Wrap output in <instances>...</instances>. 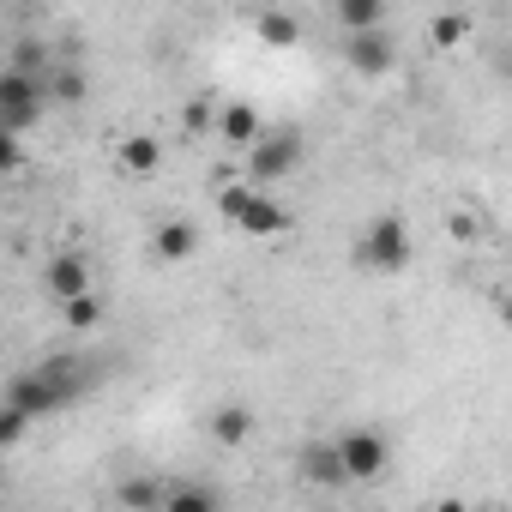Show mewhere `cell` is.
Listing matches in <instances>:
<instances>
[{
  "mask_svg": "<svg viewBox=\"0 0 512 512\" xmlns=\"http://www.w3.org/2000/svg\"><path fill=\"white\" fill-rule=\"evenodd\" d=\"M338 452H344V470L350 482H380L392 470V440L380 428H344L338 434Z\"/></svg>",
  "mask_w": 512,
  "mask_h": 512,
  "instance_id": "277c9868",
  "label": "cell"
},
{
  "mask_svg": "<svg viewBox=\"0 0 512 512\" xmlns=\"http://www.w3.org/2000/svg\"><path fill=\"white\" fill-rule=\"evenodd\" d=\"M217 506H223L217 488H205V482H181V488H169V506H163V512H217Z\"/></svg>",
  "mask_w": 512,
  "mask_h": 512,
  "instance_id": "44dd1931",
  "label": "cell"
},
{
  "mask_svg": "<svg viewBox=\"0 0 512 512\" xmlns=\"http://www.w3.org/2000/svg\"><path fill=\"white\" fill-rule=\"evenodd\" d=\"M37 368H43V374H49V380L67 392V404H79V398L97 386V362H85V356H67V350H61V356H43Z\"/></svg>",
  "mask_w": 512,
  "mask_h": 512,
  "instance_id": "8fae6325",
  "label": "cell"
},
{
  "mask_svg": "<svg viewBox=\"0 0 512 512\" xmlns=\"http://www.w3.org/2000/svg\"><path fill=\"white\" fill-rule=\"evenodd\" d=\"M302 157H308V133H302L296 121H284V127H266L260 139L247 145V181L272 187V181L296 175V169H302Z\"/></svg>",
  "mask_w": 512,
  "mask_h": 512,
  "instance_id": "7a4b0ae2",
  "label": "cell"
},
{
  "mask_svg": "<svg viewBox=\"0 0 512 512\" xmlns=\"http://www.w3.org/2000/svg\"><path fill=\"white\" fill-rule=\"evenodd\" d=\"M7 404H19V410H25V416H37V422H49V416L73 410V404H67V392H61L43 368H19V374L7 380Z\"/></svg>",
  "mask_w": 512,
  "mask_h": 512,
  "instance_id": "8992f818",
  "label": "cell"
},
{
  "mask_svg": "<svg viewBox=\"0 0 512 512\" xmlns=\"http://www.w3.org/2000/svg\"><path fill=\"white\" fill-rule=\"evenodd\" d=\"M151 253H157L163 266L193 260V253H199V223H193V217H163V223L151 229Z\"/></svg>",
  "mask_w": 512,
  "mask_h": 512,
  "instance_id": "9c48e42d",
  "label": "cell"
},
{
  "mask_svg": "<svg viewBox=\"0 0 512 512\" xmlns=\"http://www.w3.org/2000/svg\"><path fill=\"white\" fill-rule=\"evenodd\" d=\"M296 476H302V482H314V488H344V482H350V470H344L338 440H308V446L296 452Z\"/></svg>",
  "mask_w": 512,
  "mask_h": 512,
  "instance_id": "ba28073f",
  "label": "cell"
},
{
  "mask_svg": "<svg viewBox=\"0 0 512 512\" xmlns=\"http://www.w3.org/2000/svg\"><path fill=\"white\" fill-rule=\"evenodd\" d=\"M290 223H296V217H290V205H278V199H272L266 187L253 193V205H247V211L235 217V229H241V235H253V241H272V235H284Z\"/></svg>",
  "mask_w": 512,
  "mask_h": 512,
  "instance_id": "30bf717a",
  "label": "cell"
},
{
  "mask_svg": "<svg viewBox=\"0 0 512 512\" xmlns=\"http://www.w3.org/2000/svg\"><path fill=\"white\" fill-rule=\"evenodd\" d=\"M446 229H452V241H482V229H488V223H482L476 211H452V217H446Z\"/></svg>",
  "mask_w": 512,
  "mask_h": 512,
  "instance_id": "cb8c5ba5",
  "label": "cell"
},
{
  "mask_svg": "<svg viewBox=\"0 0 512 512\" xmlns=\"http://www.w3.org/2000/svg\"><path fill=\"white\" fill-rule=\"evenodd\" d=\"M416 260V241H410V223L398 211H380L368 229H362V247H356V266L362 272H380V278H398L410 272Z\"/></svg>",
  "mask_w": 512,
  "mask_h": 512,
  "instance_id": "6da1fadb",
  "label": "cell"
},
{
  "mask_svg": "<svg viewBox=\"0 0 512 512\" xmlns=\"http://www.w3.org/2000/svg\"><path fill=\"white\" fill-rule=\"evenodd\" d=\"M332 19L338 31H374L386 25V0H332Z\"/></svg>",
  "mask_w": 512,
  "mask_h": 512,
  "instance_id": "ac0fdd59",
  "label": "cell"
},
{
  "mask_svg": "<svg viewBox=\"0 0 512 512\" xmlns=\"http://www.w3.org/2000/svg\"><path fill=\"white\" fill-rule=\"evenodd\" d=\"M37 416H25L19 404H0V452H13L19 440H25V428H31Z\"/></svg>",
  "mask_w": 512,
  "mask_h": 512,
  "instance_id": "603a6c76",
  "label": "cell"
},
{
  "mask_svg": "<svg viewBox=\"0 0 512 512\" xmlns=\"http://www.w3.org/2000/svg\"><path fill=\"white\" fill-rule=\"evenodd\" d=\"M91 97V79H85V67L79 61H55L49 67V103H61V109H79Z\"/></svg>",
  "mask_w": 512,
  "mask_h": 512,
  "instance_id": "4fadbf2b",
  "label": "cell"
},
{
  "mask_svg": "<svg viewBox=\"0 0 512 512\" xmlns=\"http://www.w3.org/2000/svg\"><path fill=\"white\" fill-rule=\"evenodd\" d=\"M79 290H97V284H91V260H85V253H49V266H43V296L61 308V302L79 296Z\"/></svg>",
  "mask_w": 512,
  "mask_h": 512,
  "instance_id": "52a82bcc",
  "label": "cell"
},
{
  "mask_svg": "<svg viewBox=\"0 0 512 512\" xmlns=\"http://www.w3.org/2000/svg\"><path fill=\"white\" fill-rule=\"evenodd\" d=\"M500 320H506V326H512V302H506V308H500Z\"/></svg>",
  "mask_w": 512,
  "mask_h": 512,
  "instance_id": "d4e9b609",
  "label": "cell"
},
{
  "mask_svg": "<svg viewBox=\"0 0 512 512\" xmlns=\"http://www.w3.org/2000/svg\"><path fill=\"white\" fill-rule=\"evenodd\" d=\"M181 133H187V139H205V133H217V103L193 97V103L181 109Z\"/></svg>",
  "mask_w": 512,
  "mask_h": 512,
  "instance_id": "7402d4cb",
  "label": "cell"
},
{
  "mask_svg": "<svg viewBox=\"0 0 512 512\" xmlns=\"http://www.w3.org/2000/svg\"><path fill=\"white\" fill-rule=\"evenodd\" d=\"M247 434H253V410L247 404H217L211 410V440L217 446H241Z\"/></svg>",
  "mask_w": 512,
  "mask_h": 512,
  "instance_id": "2e32d148",
  "label": "cell"
},
{
  "mask_svg": "<svg viewBox=\"0 0 512 512\" xmlns=\"http://www.w3.org/2000/svg\"><path fill=\"white\" fill-rule=\"evenodd\" d=\"M97 320H103V296H97V290H79V296L61 302V326H73V332H97Z\"/></svg>",
  "mask_w": 512,
  "mask_h": 512,
  "instance_id": "d6986e66",
  "label": "cell"
},
{
  "mask_svg": "<svg viewBox=\"0 0 512 512\" xmlns=\"http://www.w3.org/2000/svg\"><path fill=\"white\" fill-rule=\"evenodd\" d=\"M500 73H506V85H512V55H506V67H500Z\"/></svg>",
  "mask_w": 512,
  "mask_h": 512,
  "instance_id": "484cf974",
  "label": "cell"
},
{
  "mask_svg": "<svg viewBox=\"0 0 512 512\" xmlns=\"http://www.w3.org/2000/svg\"><path fill=\"white\" fill-rule=\"evenodd\" d=\"M115 506L157 512V506H169V488H163V482H151V476H127V482H115Z\"/></svg>",
  "mask_w": 512,
  "mask_h": 512,
  "instance_id": "e0dca14e",
  "label": "cell"
},
{
  "mask_svg": "<svg viewBox=\"0 0 512 512\" xmlns=\"http://www.w3.org/2000/svg\"><path fill=\"white\" fill-rule=\"evenodd\" d=\"M115 163H121V175H157L163 145H157L151 133H127V139H121V151H115Z\"/></svg>",
  "mask_w": 512,
  "mask_h": 512,
  "instance_id": "9a60e30c",
  "label": "cell"
},
{
  "mask_svg": "<svg viewBox=\"0 0 512 512\" xmlns=\"http://www.w3.org/2000/svg\"><path fill=\"white\" fill-rule=\"evenodd\" d=\"M43 109H49V73H31V67L0 73V133H31Z\"/></svg>",
  "mask_w": 512,
  "mask_h": 512,
  "instance_id": "3957f363",
  "label": "cell"
},
{
  "mask_svg": "<svg viewBox=\"0 0 512 512\" xmlns=\"http://www.w3.org/2000/svg\"><path fill=\"white\" fill-rule=\"evenodd\" d=\"M344 61H350V73H362V79H386V73L398 67V43H392L386 25H374V31H344Z\"/></svg>",
  "mask_w": 512,
  "mask_h": 512,
  "instance_id": "5b68a950",
  "label": "cell"
},
{
  "mask_svg": "<svg viewBox=\"0 0 512 512\" xmlns=\"http://www.w3.org/2000/svg\"><path fill=\"white\" fill-rule=\"evenodd\" d=\"M260 133H266V115L253 109V103H223V109H217V139H223L229 151H247Z\"/></svg>",
  "mask_w": 512,
  "mask_h": 512,
  "instance_id": "7c38bea8",
  "label": "cell"
},
{
  "mask_svg": "<svg viewBox=\"0 0 512 512\" xmlns=\"http://www.w3.org/2000/svg\"><path fill=\"white\" fill-rule=\"evenodd\" d=\"M470 13H434V25H428V43L434 49H464L470 43Z\"/></svg>",
  "mask_w": 512,
  "mask_h": 512,
  "instance_id": "ffe728a7",
  "label": "cell"
},
{
  "mask_svg": "<svg viewBox=\"0 0 512 512\" xmlns=\"http://www.w3.org/2000/svg\"><path fill=\"white\" fill-rule=\"evenodd\" d=\"M253 37H260L266 49H296L302 43V19L284 13V7H266L260 19H253Z\"/></svg>",
  "mask_w": 512,
  "mask_h": 512,
  "instance_id": "5bb4252c",
  "label": "cell"
}]
</instances>
